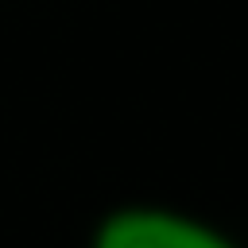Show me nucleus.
<instances>
[{"label": "nucleus", "mask_w": 248, "mask_h": 248, "mask_svg": "<svg viewBox=\"0 0 248 248\" xmlns=\"http://www.w3.org/2000/svg\"><path fill=\"white\" fill-rule=\"evenodd\" d=\"M89 248H236V240L182 209L116 205L93 225Z\"/></svg>", "instance_id": "1"}]
</instances>
